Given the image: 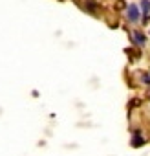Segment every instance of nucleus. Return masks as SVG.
I'll return each instance as SVG.
<instances>
[{
	"mask_svg": "<svg viewBox=\"0 0 150 156\" xmlns=\"http://www.w3.org/2000/svg\"><path fill=\"white\" fill-rule=\"evenodd\" d=\"M134 39H135L137 44H145V42H146V37H145L141 31H134Z\"/></svg>",
	"mask_w": 150,
	"mask_h": 156,
	"instance_id": "7ed1b4c3",
	"label": "nucleus"
},
{
	"mask_svg": "<svg viewBox=\"0 0 150 156\" xmlns=\"http://www.w3.org/2000/svg\"><path fill=\"white\" fill-rule=\"evenodd\" d=\"M128 19H130V22H137L139 20V9H137L135 4H130V8H128Z\"/></svg>",
	"mask_w": 150,
	"mask_h": 156,
	"instance_id": "f257e3e1",
	"label": "nucleus"
},
{
	"mask_svg": "<svg viewBox=\"0 0 150 156\" xmlns=\"http://www.w3.org/2000/svg\"><path fill=\"white\" fill-rule=\"evenodd\" d=\"M141 8L145 11V20H148L150 19V2L148 0H141Z\"/></svg>",
	"mask_w": 150,
	"mask_h": 156,
	"instance_id": "f03ea898",
	"label": "nucleus"
},
{
	"mask_svg": "<svg viewBox=\"0 0 150 156\" xmlns=\"http://www.w3.org/2000/svg\"><path fill=\"white\" fill-rule=\"evenodd\" d=\"M143 143H145V140H143L139 134H135V136H134V140H132V145H134V147H141Z\"/></svg>",
	"mask_w": 150,
	"mask_h": 156,
	"instance_id": "20e7f679",
	"label": "nucleus"
}]
</instances>
